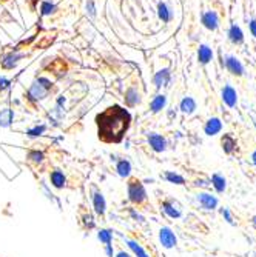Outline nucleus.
<instances>
[{
    "label": "nucleus",
    "mask_w": 256,
    "mask_h": 257,
    "mask_svg": "<svg viewBox=\"0 0 256 257\" xmlns=\"http://www.w3.org/2000/svg\"><path fill=\"white\" fill-rule=\"evenodd\" d=\"M22 57H23L22 54H17V53H10V54L4 56V59L0 60V65H2L5 69H13V68L17 65V62H19Z\"/></svg>",
    "instance_id": "obj_9"
},
{
    "label": "nucleus",
    "mask_w": 256,
    "mask_h": 257,
    "mask_svg": "<svg viewBox=\"0 0 256 257\" xmlns=\"http://www.w3.org/2000/svg\"><path fill=\"white\" fill-rule=\"evenodd\" d=\"M98 237H99V240H101V242H104V243L110 245V242H111V232H110V231H107V229H102V231H99Z\"/></svg>",
    "instance_id": "obj_29"
},
{
    "label": "nucleus",
    "mask_w": 256,
    "mask_h": 257,
    "mask_svg": "<svg viewBox=\"0 0 256 257\" xmlns=\"http://www.w3.org/2000/svg\"><path fill=\"white\" fill-rule=\"evenodd\" d=\"M254 225H256V217H254Z\"/></svg>",
    "instance_id": "obj_39"
},
{
    "label": "nucleus",
    "mask_w": 256,
    "mask_h": 257,
    "mask_svg": "<svg viewBox=\"0 0 256 257\" xmlns=\"http://www.w3.org/2000/svg\"><path fill=\"white\" fill-rule=\"evenodd\" d=\"M153 82H154V85H156L157 88L165 86V85L170 82V69H168V68L160 69L159 73H156V76H154Z\"/></svg>",
    "instance_id": "obj_11"
},
{
    "label": "nucleus",
    "mask_w": 256,
    "mask_h": 257,
    "mask_svg": "<svg viewBox=\"0 0 256 257\" xmlns=\"http://www.w3.org/2000/svg\"><path fill=\"white\" fill-rule=\"evenodd\" d=\"M128 196L133 202H142L145 199V190L144 186L139 183V182H133L130 186H128Z\"/></svg>",
    "instance_id": "obj_4"
},
{
    "label": "nucleus",
    "mask_w": 256,
    "mask_h": 257,
    "mask_svg": "<svg viewBox=\"0 0 256 257\" xmlns=\"http://www.w3.org/2000/svg\"><path fill=\"white\" fill-rule=\"evenodd\" d=\"M221 144H222V148L227 154H230L231 151H233L236 148V140L231 137L230 134H225L221 140Z\"/></svg>",
    "instance_id": "obj_13"
},
{
    "label": "nucleus",
    "mask_w": 256,
    "mask_h": 257,
    "mask_svg": "<svg viewBox=\"0 0 256 257\" xmlns=\"http://www.w3.org/2000/svg\"><path fill=\"white\" fill-rule=\"evenodd\" d=\"M222 99H224V102L230 106V108H233L235 105H236V100H238V97H236V91L231 88V86H224V89H222Z\"/></svg>",
    "instance_id": "obj_7"
},
{
    "label": "nucleus",
    "mask_w": 256,
    "mask_h": 257,
    "mask_svg": "<svg viewBox=\"0 0 256 257\" xmlns=\"http://www.w3.org/2000/svg\"><path fill=\"white\" fill-rule=\"evenodd\" d=\"M148 142H150L151 148H153L154 151H157V153H160V151H164V150H165V139L162 137V136H159V134H156V133L148 134Z\"/></svg>",
    "instance_id": "obj_5"
},
{
    "label": "nucleus",
    "mask_w": 256,
    "mask_h": 257,
    "mask_svg": "<svg viewBox=\"0 0 256 257\" xmlns=\"http://www.w3.org/2000/svg\"><path fill=\"white\" fill-rule=\"evenodd\" d=\"M107 252H108V255H110V257L113 255V249H111V246H110V245H107Z\"/></svg>",
    "instance_id": "obj_36"
},
{
    "label": "nucleus",
    "mask_w": 256,
    "mask_h": 257,
    "mask_svg": "<svg viewBox=\"0 0 256 257\" xmlns=\"http://www.w3.org/2000/svg\"><path fill=\"white\" fill-rule=\"evenodd\" d=\"M10 88V80L7 77H0V91H5Z\"/></svg>",
    "instance_id": "obj_33"
},
{
    "label": "nucleus",
    "mask_w": 256,
    "mask_h": 257,
    "mask_svg": "<svg viewBox=\"0 0 256 257\" xmlns=\"http://www.w3.org/2000/svg\"><path fill=\"white\" fill-rule=\"evenodd\" d=\"M228 36H230V40L233 43H242V40H244V34H242V31H241V28L238 25H233L230 28Z\"/></svg>",
    "instance_id": "obj_17"
},
{
    "label": "nucleus",
    "mask_w": 256,
    "mask_h": 257,
    "mask_svg": "<svg viewBox=\"0 0 256 257\" xmlns=\"http://www.w3.org/2000/svg\"><path fill=\"white\" fill-rule=\"evenodd\" d=\"M95 209L98 214H104L105 213V199L102 194H95Z\"/></svg>",
    "instance_id": "obj_21"
},
{
    "label": "nucleus",
    "mask_w": 256,
    "mask_h": 257,
    "mask_svg": "<svg viewBox=\"0 0 256 257\" xmlns=\"http://www.w3.org/2000/svg\"><path fill=\"white\" fill-rule=\"evenodd\" d=\"M222 130V123H221V120L219 119H210L207 122V125H205V134L207 136H215V134H218L219 131Z\"/></svg>",
    "instance_id": "obj_12"
},
{
    "label": "nucleus",
    "mask_w": 256,
    "mask_h": 257,
    "mask_svg": "<svg viewBox=\"0 0 256 257\" xmlns=\"http://www.w3.org/2000/svg\"><path fill=\"white\" fill-rule=\"evenodd\" d=\"M45 130H46V126H45V125H40V126H34V128H31V130L28 131V136H31V137H37V136H42V134L45 133Z\"/></svg>",
    "instance_id": "obj_30"
},
{
    "label": "nucleus",
    "mask_w": 256,
    "mask_h": 257,
    "mask_svg": "<svg viewBox=\"0 0 256 257\" xmlns=\"http://www.w3.org/2000/svg\"><path fill=\"white\" fill-rule=\"evenodd\" d=\"M130 171H131V165H130V162H127V160H122V162H119V163H118V173H119L122 177H127V176L130 174Z\"/></svg>",
    "instance_id": "obj_24"
},
{
    "label": "nucleus",
    "mask_w": 256,
    "mask_h": 257,
    "mask_svg": "<svg viewBox=\"0 0 256 257\" xmlns=\"http://www.w3.org/2000/svg\"><path fill=\"white\" fill-rule=\"evenodd\" d=\"M250 30H251L253 36L256 37V20H251V22H250Z\"/></svg>",
    "instance_id": "obj_35"
},
{
    "label": "nucleus",
    "mask_w": 256,
    "mask_h": 257,
    "mask_svg": "<svg viewBox=\"0 0 256 257\" xmlns=\"http://www.w3.org/2000/svg\"><path fill=\"white\" fill-rule=\"evenodd\" d=\"M87 13L90 14V17L96 16V7H95V2H93V0H90V2L87 4Z\"/></svg>",
    "instance_id": "obj_31"
},
{
    "label": "nucleus",
    "mask_w": 256,
    "mask_h": 257,
    "mask_svg": "<svg viewBox=\"0 0 256 257\" xmlns=\"http://www.w3.org/2000/svg\"><path fill=\"white\" fill-rule=\"evenodd\" d=\"M14 117V112L10 108H5L0 111V126H10Z\"/></svg>",
    "instance_id": "obj_14"
},
{
    "label": "nucleus",
    "mask_w": 256,
    "mask_h": 257,
    "mask_svg": "<svg viewBox=\"0 0 256 257\" xmlns=\"http://www.w3.org/2000/svg\"><path fill=\"white\" fill-rule=\"evenodd\" d=\"M30 159H33L34 162H42L43 154H42V153H39V151H33V153H30Z\"/></svg>",
    "instance_id": "obj_32"
},
{
    "label": "nucleus",
    "mask_w": 256,
    "mask_h": 257,
    "mask_svg": "<svg viewBox=\"0 0 256 257\" xmlns=\"http://www.w3.org/2000/svg\"><path fill=\"white\" fill-rule=\"evenodd\" d=\"M125 100H127V103L130 106H134V105H137L139 102H141V97H139V94L134 89H130V91H127V94H125Z\"/></svg>",
    "instance_id": "obj_22"
},
{
    "label": "nucleus",
    "mask_w": 256,
    "mask_h": 257,
    "mask_svg": "<svg viewBox=\"0 0 256 257\" xmlns=\"http://www.w3.org/2000/svg\"><path fill=\"white\" fill-rule=\"evenodd\" d=\"M202 23H204V27H205L207 30L215 31V30L218 28V14L213 13V11L205 13V14L202 16Z\"/></svg>",
    "instance_id": "obj_8"
},
{
    "label": "nucleus",
    "mask_w": 256,
    "mask_h": 257,
    "mask_svg": "<svg viewBox=\"0 0 256 257\" xmlns=\"http://www.w3.org/2000/svg\"><path fill=\"white\" fill-rule=\"evenodd\" d=\"M40 11H42V16H51L56 11V5L51 2H43Z\"/></svg>",
    "instance_id": "obj_26"
},
{
    "label": "nucleus",
    "mask_w": 256,
    "mask_h": 257,
    "mask_svg": "<svg viewBox=\"0 0 256 257\" xmlns=\"http://www.w3.org/2000/svg\"><path fill=\"white\" fill-rule=\"evenodd\" d=\"M251 159H253V163H254V165H256V151L253 153V156H251Z\"/></svg>",
    "instance_id": "obj_37"
},
{
    "label": "nucleus",
    "mask_w": 256,
    "mask_h": 257,
    "mask_svg": "<svg viewBox=\"0 0 256 257\" xmlns=\"http://www.w3.org/2000/svg\"><path fill=\"white\" fill-rule=\"evenodd\" d=\"M98 125L99 136L104 140L118 142L130 125V114L121 106H111L105 112L98 115Z\"/></svg>",
    "instance_id": "obj_1"
},
{
    "label": "nucleus",
    "mask_w": 256,
    "mask_h": 257,
    "mask_svg": "<svg viewBox=\"0 0 256 257\" xmlns=\"http://www.w3.org/2000/svg\"><path fill=\"white\" fill-rule=\"evenodd\" d=\"M212 183H213V186L216 188L218 193H224V191H225V179H224L222 176L215 174V176L212 177Z\"/></svg>",
    "instance_id": "obj_20"
},
{
    "label": "nucleus",
    "mask_w": 256,
    "mask_h": 257,
    "mask_svg": "<svg viewBox=\"0 0 256 257\" xmlns=\"http://www.w3.org/2000/svg\"><path fill=\"white\" fill-rule=\"evenodd\" d=\"M157 14H159V19L162 20V22H170L172 20V10L167 7V4H159V7H157Z\"/></svg>",
    "instance_id": "obj_15"
},
{
    "label": "nucleus",
    "mask_w": 256,
    "mask_h": 257,
    "mask_svg": "<svg viewBox=\"0 0 256 257\" xmlns=\"http://www.w3.org/2000/svg\"><path fill=\"white\" fill-rule=\"evenodd\" d=\"M165 103H167V97H165V96H162V94L156 96V97L153 99V102H151V111H153V112H159L162 108L165 106Z\"/></svg>",
    "instance_id": "obj_19"
},
{
    "label": "nucleus",
    "mask_w": 256,
    "mask_h": 257,
    "mask_svg": "<svg viewBox=\"0 0 256 257\" xmlns=\"http://www.w3.org/2000/svg\"><path fill=\"white\" fill-rule=\"evenodd\" d=\"M51 86L53 83L48 80V79H45V77H39L30 88L28 91V96L31 100H43L46 96H48V92L51 91Z\"/></svg>",
    "instance_id": "obj_2"
},
{
    "label": "nucleus",
    "mask_w": 256,
    "mask_h": 257,
    "mask_svg": "<svg viewBox=\"0 0 256 257\" xmlns=\"http://www.w3.org/2000/svg\"><path fill=\"white\" fill-rule=\"evenodd\" d=\"M118 257H130V255H128L127 252H121V254H119Z\"/></svg>",
    "instance_id": "obj_38"
},
{
    "label": "nucleus",
    "mask_w": 256,
    "mask_h": 257,
    "mask_svg": "<svg viewBox=\"0 0 256 257\" xmlns=\"http://www.w3.org/2000/svg\"><path fill=\"white\" fill-rule=\"evenodd\" d=\"M212 57H213V53H212V50L208 48V46H205V45H202L201 48H199V53H198V59H199V62L201 63H208L212 60Z\"/></svg>",
    "instance_id": "obj_16"
},
{
    "label": "nucleus",
    "mask_w": 256,
    "mask_h": 257,
    "mask_svg": "<svg viewBox=\"0 0 256 257\" xmlns=\"http://www.w3.org/2000/svg\"><path fill=\"white\" fill-rule=\"evenodd\" d=\"M198 200L202 205V208H205V209H215L218 205V199L212 194H207V193H201L198 196Z\"/></svg>",
    "instance_id": "obj_6"
},
{
    "label": "nucleus",
    "mask_w": 256,
    "mask_h": 257,
    "mask_svg": "<svg viewBox=\"0 0 256 257\" xmlns=\"http://www.w3.org/2000/svg\"><path fill=\"white\" fill-rule=\"evenodd\" d=\"M165 179L172 183H176V185H182L184 183V177L179 176V174H175V173H167L165 174Z\"/></svg>",
    "instance_id": "obj_28"
},
{
    "label": "nucleus",
    "mask_w": 256,
    "mask_h": 257,
    "mask_svg": "<svg viewBox=\"0 0 256 257\" xmlns=\"http://www.w3.org/2000/svg\"><path fill=\"white\" fill-rule=\"evenodd\" d=\"M159 240H160L162 246H165V248H173L176 245V242H178L175 232L167 226L159 231Z\"/></svg>",
    "instance_id": "obj_3"
},
{
    "label": "nucleus",
    "mask_w": 256,
    "mask_h": 257,
    "mask_svg": "<svg viewBox=\"0 0 256 257\" xmlns=\"http://www.w3.org/2000/svg\"><path fill=\"white\" fill-rule=\"evenodd\" d=\"M164 211L170 216V217H173V219H178V217H181V211L178 208H175L172 203H168V202H165L164 203Z\"/></svg>",
    "instance_id": "obj_25"
},
{
    "label": "nucleus",
    "mask_w": 256,
    "mask_h": 257,
    "mask_svg": "<svg viewBox=\"0 0 256 257\" xmlns=\"http://www.w3.org/2000/svg\"><path fill=\"white\" fill-rule=\"evenodd\" d=\"M128 246L134 251V254H136L137 257H148V255H147V252H145L141 246H139L136 242H131V240H130V242H128Z\"/></svg>",
    "instance_id": "obj_27"
},
{
    "label": "nucleus",
    "mask_w": 256,
    "mask_h": 257,
    "mask_svg": "<svg viewBox=\"0 0 256 257\" xmlns=\"http://www.w3.org/2000/svg\"><path fill=\"white\" fill-rule=\"evenodd\" d=\"M221 213H222V216L227 219V222H228V223L233 225V219H231V216H230V213H228V209H227V208H222V209H221Z\"/></svg>",
    "instance_id": "obj_34"
},
{
    "label": "nucleus",
    "mask_w": 256,
    "mask_h": 257,
    "mask_svg": "<svg viewBox=\"0 0 256 257\" xmlns=\"http://www.w3.org/2000/svg\"><path fill=\"white\" fill-rule=\"evenodd\" d=\"M225 65H227V68L230 69V73H231V74L241 76V74L244 73V68H242V65H241V62H239L238 59H235V57H227Z\"/></svg>",
    "instance_id": "obj_10"
},
{
    "label": "nucleus",
    "mask_w": 256,
    "mask_h": 257,
    "mask_svg": "<svg viewBox=\"0 0 256 257\" xmlns=\"http://www.w3.org/2000/svg\"><path fill=\"white\" fill-rule=\"evenodd\" d=\"M181 109H182V112H185V114H192V112L196 109V102H195L192 97H185V99L181 102Z\"/></svg>",
    "instance_id": "obj_18"
},
{
    "label": "nucleus",
    "mask_w": 256,
    "mask_h": 257,
    "mask_svg": "<svg viewBox=\"0 0 256 257\" xmlns=\"http://www.w3.org/2000/svg\"><path fill=\"white\" fill-rule=\"evenodd\" d=\"M51 183L56 186V188H62V186L65 185V176L60 171H54L51 174Z\"/></svg>",
    "instance_id": "obj_23"
}]
</instances>
